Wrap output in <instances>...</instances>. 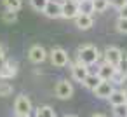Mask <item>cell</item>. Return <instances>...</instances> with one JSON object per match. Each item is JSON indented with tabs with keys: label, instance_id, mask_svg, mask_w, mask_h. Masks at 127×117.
<instances>
[{
	"label": "cell",
	"instance_id": "6",
	"mask_svg": "<svg viewBox=\"0 0 127 117\" xmlns=\"http://www.w3.org/2000/svg\"><path fill=\"white\" fill-rule=\"evenodd\" d=\"M78 14H80V11H78V4L77 2H73V0H64V2L61 4V18L75 19Z\"/></svg>",
	"mask_w": 127,
	"mask_h": 117
},
{
	"label": "cell",
	"instance_id": "27",
	"mask_svg": "<svg viewBox=\"0 0 127 117\" xmlns=\"http://www.w3.org/2000/svg\"><path fill=\"white\" fill-rule=\"evenodd\" d=\"M125 4H127V0H110V5H111V7H115L117 11H120Z\"/></svg>",
	"mask_w": 127,
	"mask_h": 117
},
{
	"label": "cell",
	"instance_id": "28",
	"mask_svg": "<svg viewBox=\"0 0 127 117\" xmlns=\"http://www.w3.org/2000/svg\"><path fill=\"white\" fill-rule=\"evenodd\" d=\"M7 59H5V51H4V47L0 46V68L4 66V63H5Z\"/></svg>",
	"mask_w": 127,
	"mask_h": 117
},
{
	"label": "cell",
	"instance_id": "19",
	"mask_svg": "<svg viewBox=\"0 0 127 117\" xmlns=\"http://www.w3.org/2000/svg\"><path fill=\"white\" fill-rule=\"evenodd\" d=\"M12 91H14V87H12V84H11V82H5V80L0 82V96H2V98L11 96V94H12Z\"/></svg>",
	"mask_w": 127,
	"mask_h": 117
},
{
	"label": "cell",
	"instance_id": "29",
	"mask_svg": "<svg viewBox=\"0 0 127 117\" xmlns=\"http://www.w3.org/2000/svg\"><path fill=\"white\" fill-rule=\"evenodd\" d=\"M118 18H127V4L118 11Z\"/></svg>",
	"mask_w": 127,
	"mask_h": 117
},
{
	"label": "cell",
	"instance_id": "3",
	"mask_svg": "<svg viewBox=\"0 0 127 117\" xmlns=\"http://www.w3.org/2000/svg\"><path fill=\"white\" fill-rule=\"evenodd\" d=\"M49 58H51V63L58 68H63L70 63V56L63 47H52L49 53Z\"/></svg>",
	"mask_w": 127,
	"mask_h": 117
},
{
	"label": "cell",
	"instance_id": "4",
	"mask_svg": "<svg viewBox=\"0 0 127 117\" xmlns=\"http://www.w3.org/2000/svg\"><path fill=\"white\" fill-rule=\"evenodd\" d=\"M32 110H33V107H32L30 98L26 94H19L16 98V101H14V112H16V115H30Z\"/></svg>",
	"mask_w": 127,
	"mask_h": 117
},
{
	"label": "cell",
	"instance_id": "32",
	"mask_svg": "<svg viewBox=\"0 0 127 117\" xmlns=\"http://www.w3.org/2000/svg\"><path fill=\"white\" fill-rule=\"evenodd\" d=\"M124 94H125V98H127V86L124 87Z\"/></svg>",
	"mask_w": 127,
	"mask_h": 117
},
{
	"label": "cell",
	"instance_id": "5",
	"mask_svg": "<svg viewBox=\"0 0 127 117\" xmlns=\"http://www.w3.org/2000/svg\"><path fill=\"white\" fill-rule=\"evenodd\" d=\"M47 51H45V47L44 46H40V44H35V46H32L30 47V51H28V59L32 61V63H35V65H40V63H44L45 59H47Z\"/></svg>",
	"mask_w": 127,
	"mask_h": 117
},
{
	"label": "cell",
	"instance_id": "23",
	"mask_svg": "<svg viewBox=\"0 0 127 117\" xmlns=\"http://www.w3.org/2000/svg\"><path fill=\"white\" fill-rule=\"evenodd\" d=\"M110 7V0H94V9L96 12H104Z\"/></svg>",
	"mask_w": 127,
	"mask_h": 117
},
{
	"label": "cell",
	"instance_id": "11",
	"mask_svg": "<svg viewBox=\"0 0 127 117\" xmlns=\"http://www.w3.org/2000/svg\"><path fill=\"white\" fill-rule=\"evenodd\" d=\"M75 26L78 28V30H91L92 26H94V18L91 16V14H78L75 19Z\"/></svg>",
	"mask_w": 127,
	"mask_h": 117
},
{
	"label": "cell",
	"instance_id": "30",
	"mask_svg": "<svg viewBox=\"0 0 127 117\" xmlns=\"http://www.w3.org/2000/svg\"><path fill=\"white\" fill-rule=\"evenodd\" d=\"M92 117H106V115H104V114H94Z\"/></svg>",
	"mask_w": 127,
	"mask_h": 117
},
{
	"label": "cell",
	"instance_id": "8",
	"mask_svg": "<svg viewBox=\"0 0 127 117\" xmlns=\"http://www.w3.org/2000/svg\"><path fill=\"white\" fill-rule=\"evenodd\" d=\"M113 91H115V87H113V82L111 80H101L99 86L94 89V96L99 98V100H108Z\"/></svg>",
	"mask_w": 127,
	"mask_h": 117
},
{
	"label": "cell",
	"instance_id": "12",
	"mask_svg": "<svg viewBox=\"0 0 127 117\" xmlns=\"http://www.w3.org/2000/svg\"><path fill=\"white\" fill-rule=\"evenodd\" d=\"M44 14L51 19L61 18V2H58V0H49V4L44 9Z\"/></svg>",
	"mask_w": 127,
	"mask_h": 117
},
{
	"label": "cell",
	"instance_id": "25",
	"mask_svg": "<svg viewBox=\"0 0 127 117\" xmlns=\"http://www.w3.org/2000/svg\"><path fill=\"white\" fill-rule=\"evenodd\" d=\"M117 32L127 35V18H118L117 19Z\"/></svg>",
	"mask_w": 127,
	"mask_h": 117
},
{
	"label": "cell",
	"instance_id": "10",
	"mask_svg": "<svg viewBox=\"0 0 127 117\" xmlns=\"http://www.w3.org/2000/svg\"><path fill=\"white\" fill-rule=\"evenodd\" d=\"M104 61L106 63H110V65H118V61H120V56H122V49H118L117 46H108L106 49H104Z\"/></svg>",
	"mask_w": 127,
	"mask_h": 117
},
{
	"label": "cell",
	"instance_id": "1",
	"mask_svg": "<svg viewBox=\"0 0 127 117\" xmlns=\"http://www.w3.org/2000/svg\"><path fill=\"white\" fill-rule=\"evenodd\" d=\"M77 59H80V61L85 63L87 66L96 65V61L99 59V51H97V47L92 46V44H84V46H80L78 51H77Z\"/></svg>",
	"mask_w": 127,
	"mask_h": 117
},
{
	"label": "cell",
	"instance_id": "13",
	"mask_svg": "<svg viewBox=\"0 0 127 117\" xmlns=\"http://www.w3.org/2000/svg\"><path fill=\"white\" fill-rule=\"evenodd\" d=\"M115 72H117V66L115 65H110L106 61L97 68V75L101 77V80H111L113 75H115Z\"/></svg>",
	"mask_w": 127,
	"mask_h": 117
},
{
	"label": "cell",
	"instance_id": "33",
	"mask_svg": "<svg viewBox=\"0 0 127 117\" xmlns=\"http://www.w3.org/2000/svg\"><path fill=\"white\" fill-rule=\"evenodd\" d=\"M16 117H30V115H16Z\"/></svg>",
	"mask_w": 127,
	"mask_h": 117
},
{
	"label": "cell",
	"instance_id": "2",
	"mask_svg": "<svg viewBox=\"0 0 127 117\" xmlns=\"http://www.w3.org/2000/svg\"><path fill=\"white\" fill-rule=\"evenodd\" d=\"M73 93H75L73 84H71L70 80H66V79L58 80V84L54 86V94H56V98H59V100H70V98L73 96Z\"/></svg>",
	"mask_w": 127,
	"mask_h": 117
},
{
	"label": "cell",
	"instance_id": "17",
	"mask_svg": "<svg viewBox=\"0 0 127 117\" xmlns=\"http://www.w3.org/2000/svg\"><path fill=\"white\" fill-rule=\"evenodd\" d=\"M35 117H56V112L49 105H42L35 110Z\"/></svg>",
	"mask_w": 127,
	"mask_h": 117
},
{
	"label": "cell",
	"instance_id": "18",
	"mask_svg": "<svg viewBox=\"0 0 127 117\" xmlns=\"http://www.w3.org/2000/svg\"><path fill=\"white\" fill-rule=\"evenodd\" d=\"M2 2H4V5H5V9L16 11V12L23 7V0H2Z\"/></svg>",
	"mask_w": 127,
	"mask_h": 117
},
{
	"label": "cell",
	"instance_id": "24",
	"mask_svg": "<svg viewBox=\"0 0 127 117\" xmlns=\"http://www.w3.org/2000/svg\"><path fill=\"white\" fill-rule=\"evenodd\" d=\"M30 2H32V7H33L35 11H38V12H44L45 5L49 4V0H30Z\"/></svg>",
	"mask_w": 127,
	"mask_h": 117
},
{
	"label": "cell",
	"instance_id": "14",
	"mask_svg": "<svg viewBox=\"0 0 127 117\" xmlns=\"http://www.w3.org/2000/svg\"><path fill=\"white\" fill-rule=\"evenodd\" d=\"M99 82H101V77H99V75H97V72H96V73H89L82 84H84V87H87V89L94 91V89L99 86Z\"/></svg>",
	"mask_w": 127,
	"mask_h": 117
},
{
	"label": "cell",
	"instance_id": "20",
	"mask_svg": "<svg viewBox=\"0 0 127 117\" xmlns=\"http://www.w3.org/2000/svg\"><path fill=\"white\" fill-rule=\"evenodd\" d=\"M113 117H127V103L124 105H113Z\"/></svg>",
	"mask_w": 127,
	"mask_h": 117
},
{
	"label": "cell",
	"instance_id": "16",
	"mask_svg": "<svg viewBox=\"0 0 127 117\" xmlns=\"http://www.w3.org/2000/svg\"><path fill=\"white\" fill-rule=\"evenodd\" d=\"M78 11L80 14H94L96 9H94V0H82V2L78 4Z\"/></svg>",
	"mask_w": 127,
	"mask_h": 117
},
{
	"label": "cell",
	"instance_id": "9",
	"mask_svg": "<svg viewBox=\"0 0 127 117\" xmlns=\"http://www.w3.org/2000/svg\"><path fill=\"white\" fill-rule=\"evenodd\" d=\"M18 75V63L12 59H7L4 66L0 68V80H11Z\"/></svg>",
	"mask_w": 127,
	"mask_h": 117
},
{
	"label": "cell",
	"instance_id": "21",
	"mask_svg": "<svg viewBox=\"0 0 127 117\" xmlns=\"http://www.w3.org/2000/svg\"><path fill=\"white\" fill-rule=\"evenodd\" d=\"M16 19H18V12H16V11L5 9V12L2 14V21H4V23H16Z\"/></svg>",
	"mask_w": 127,
	"mask_h": 117
},
{
	"label": "cell",
	"instance_id": "34",
	"mask_svg": "<svg viewBox=\"0 0 127 117\" xmlns=\"http://www.w3.org/2000/svg\"><path fill=\"white\" fill-rule=\"evenodd\" d=\"M73 2H77V4H80V2H82V0H73Z\"/></svg>",
	"mask_w": 127,
	"mask_h": 117
},
{
	"label": "cell",
	"instance_id": "22",
	"mask_svg": "<svg viewBox=\"0 0 127 117\" xmlns=\"http://www.w3.org/2000/svg\"><path fill=\"white\" fill-rule=\"evenodd\" d=\"M117 70L122 72L124 75H127V53L125 51H122V56H120V61L117 65Z\"/></svg>",
	"mask_w": 127,
	"mask_h": 117
},
{
	"label": "cell",
	"instance_id": "7",
	"mask_svg": "<svg viewBox=\"0 0 127 117\" xmlns=\"http://www.w3.org/2000/svg\"><path fill=\"white\" fill-rule=\"evenodd\" d=\"M70 70H71V77H73L77 82H84V80H85V77L91 73V72H89V66H87L85 63H82L80 59H77V61L71 65V68H70Z\"/></svg>",
	"mask_w": 127,
	"mask_h": 117
},
{
	"label": "cell",
	"instance_id": "26",
	"mask_svg": "<svg viewBox=\"0 0 127 117\" xmlns=\"http://www.w3.org/2000/svg\"><path fill=\"white\" fill-rule=\"evenodd\" d=\"M125 79H127V75H124L122 72H118V70H117V72H115V75H113V79H111V82H113V84H124V82H125Z\"/></svg>",
	"mask_w": 127,
	"mask_h": 117
},
{
	"label": "cell",
	"instance_id": "15",
	"mask_svg": "<svg viewBox=\"0 0 127 117\" xmlns=\"http://www.w3.org/2000/svg\"><path fill=\"white\" fill-rule=\"evenodd\" d=\"M108 100H110L111 107H113V105H124V103H127V98H125V94H124V89H122V91H120V89H115Z\"/></svg>",
	"mask_w": 127,
	"mask_h": 117
},
{
	"label": "cell",
	"instance_id": "31",
	"mask_svg": "<svg viewBox=\"0 0 127 117\" xmlns=\"http://www.w3.org/2000/svg\"><path fill=\"white\" fill-rule=\"evenodd\" d=\"M63 117H77V115H73V114H66V115H63Z\"/></svg>",
	"mask_w": 127,
	"mask_h": 117
}]
</instances>
